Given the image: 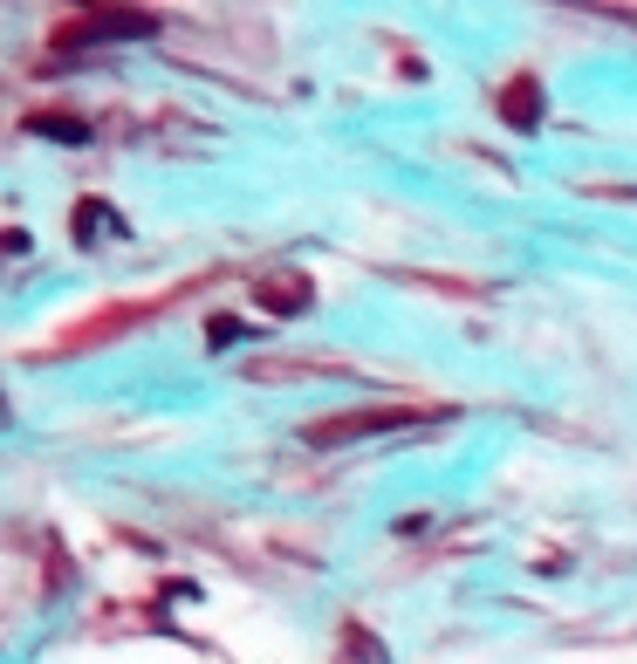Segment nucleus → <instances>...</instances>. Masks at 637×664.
<instances>
[{
  "label": "nucleus",
  "mask_w": 637,
  "mask_h": 664,
  "mask_svg": "<svg viewBox=\"0 0 637 664\" xmlns=\"http://www.w3.org/2000/svg\"><path fill=\"white\" fill-rule=\"evenodd\" d=\"M425 418H453V411H432V405H356V411H330V418H309L302 439L309 446H350V439H377V432H412Z\"/></svg>",
  "instance_id": "1"
},
{
  "label": "nucleus",
  "mask_w": 637,
  "mask_h": 664,
  "mask_svg": "<svg viewBox=\"0 0 637 664\" xmlns=\"http://www.w3.org/2000/svg\"><path fill=\"white\" fill-rule=\"evenodd\" d=\"M158 14L144 8H90V14H69L55 28V42H124V34H151Z\"/></svg>",
  "instance_id": "2"
},
{
  "label": "nucleus",
  "mask_w": 637,
  "mask_h": 664,
  "mask_svg": "<svg viewBox=\"0 0 637 664\" xmlns=\"http://www.w3.org/2000/svg\"><path fill=\"white\" fill-rule=\"evenodd\" d=\"M199 282H185V288H172V295H151V302H117V308H103L97 323H83V329H69L55 349H90V343H103V336H124L131 323H144V316H158L165 302H179V295H192Z\"/></svg>",
  "instance_id": "3"
},
{
  "label": "nucleus",
  "mask_w": 637,
  "mask_h": 664,
  "mask_svg": "<svg viewBox=\"0 0 637 664\" xmlns=\"http://www.w3.org/2000/svg\"><path fill=\"white\" fill-rule=\"evenodd\" d=\"M494 116L507 131H522V137H535L542 124H548V90L535 83V75H507V83L494 90Z\"/></svg>",
  "instance_id": "4"
},
{
  "label": "nucleus",
  "mask_w": 637,
  "mask_h": 664,
  "mask_svg": "<svg viewBox=\"0 0 637 664\" xmlns=\"http://www.w3.org/2000/svg\"><path fill=\"white\" fill-rule=\"evenodd\" d=\"M254 302L267 308V316H309V308H315V282L302 275V267H274V275L254 288Z\"/></svg>",
  "instance_id": "5"
},
{
  "label": "nucleus",
  "mask_w": 637,
  "mask_h": 664,
  "mask_svg": "<svg viewBox=\"0 0 637 664\" xmlns=\"http://www.w3.org/2000/svg\"><path fill=\"white\" fill-rule=\"evenodd\" d=\"M103 233H124V219L110 213V200H83V206H75V219H69V241H75V247H97Z\"/></svg>",
  "instance_id": "6"
},
{
  "label": "nucleus",
  "mask_w": 637,
  "mask_h": 664,
  "mask_svg": "<svg viewBox=\"0 0 637 664\" xmlns=\"http://www.w3.org/2000/svg\"><path fill=\"white\" fill-rule=\"evenodd\" d=\"M28 131L34 137H69V144H90V124L69 110H28Z\"/></svg>",
  "instance_id": "7"
},
{
  "label": "nucleus",
  "mask_w": 637,
  "mask_h": 664,
  "mask_svg": "<svg viewBox=\"0 0 637 664\" xmlns=\"http://www.w3.org/2000/svg\"><path fill=\"white\" fill-rule=\"evenodd\" d=\"M241 336H247V323H233V316H213V323H206V343H213V349H220V343H241Z\"/></svg>",
  "instance_id": "8"
},
{
  "label": "nucleus",
  "mask_w": 637,
  "mask_h": 664,
  "mask_svg": "<svg viewBox=\"0 0 637 664\" xmlns=\"http://www.w3.org/2000/svg\"><path fill=\"white\" fill-rule=\"evenodd\" d=\"M596 200H637V185H589Z\"/></svg>",
  "instance_id": "9"
},
{
  "label": "nucleus",
  "mask_w": 637,
  "mask_h": 664,
  "mask_svg": "<svg viewBox=\"0 0 637 664\" xmlns=\"http://www.w3.org/2000/svg\"><path fill=\"white\" fill-rule=\"evenodd\" d=\"M604 14H610V21H637V8H604Z\"/></svg>",
  "instance_id": "10"
}]
</instances>
